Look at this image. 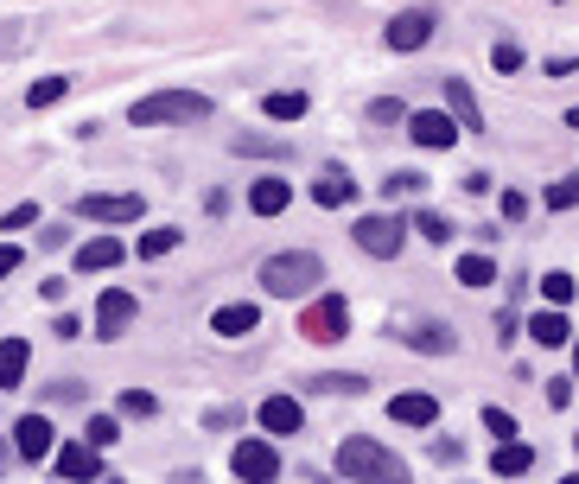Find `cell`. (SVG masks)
Segmentation results:
<instances>
[{"label":"cell","instance_id":"1","mask_svg":"<svg viewBox=\"0 0 579 484\" xmlns=\"http://www.w3.org/2000/svg\"><path fill=\"white\" fill-rule=\"evenodd\" d=\"M338 472H344V484H414L408 465H401L389 446H376V440H363V434L338 446Z\"/></svg>","mask_w":579,"mask_h":484},{"label":"cell","instance_id":"2","mask_svg":"<svg viewBox=\"0 0 579 484\" xmlns=\"http://www.w3.org/2000/svg\"><path fill=\"white\" fill-rule=\"evenodd\" d=\"M319 281H325V262L306 255V249H287V255H268V262H261V287H268L274 300H300V293H312Z\"/></svg>","mask_w":579,"mask_h":484},{"label":"cell","instance_id":"3","mask_svg":"<svg viewBox=\"0 0 579 484\" xmlns=\"http://www.w3.org/2000/svg\"><path fill=\"white\" fill-rule=\"evenodd\" d=\"M204 115H210V96H198V90H160L128 109L134 128H172V121H204Z\"/></svg>","mask_w":579,"mask_h":484},{"label":"cell","instance_id":"4","mask_svg":"<svg viewBox=\"0 0 579 484\" xmlns=\"http://www.w3.org/2000/svg\"><path fill=\"white\" fill-rule=\"evenodd\" d=\"M300 332L312 338V344H338L344 332H350V306H344V293H319V300L300 313Z\"/></svg>","mask_w":579,"mask_h":484},{"label":"cell","instance_id":"5","mask_svg":"<svg viewBox=\"0 0 579 484\" xmlns=\"http://www.w3.org/2000/svg\"><path fill=\"white\" fill-rule=\"evenodd\" d=\"M350 236H357V249L363 255H376V262H395V255H401V242H408V230H401V217H357V230H350Z\"/></svg>","mask_w":579,"mask_h":484},{"label":"cell","instance_id":"6","mask_svg":"<svg viewBox=\"0 0 579 484\" xmlns=\"http://www.w3.org/2000/svg\"><path fill=\"white\" fill-rule=\"evenodd\" d=\"M230 472H236L242 484H274V478H280V453H274L268 440H236Z\"/></svg>","mask_w":579,"mask_h":484},{"label":"cell","instance_id":"7","mask_svg":"<svg viewBox=\"0 0 579 484\" xmlns=\"http://www.w3.org/2000/svg\"><path fill=\"white\" fill-rule=\"evenodd\" d=\"M77 217H90V223H134L140 217V198L134 192H83L77 198Z\"/></svg>","mask_w":579,"mask_h":484},{"label":"cell","instance_id":"8","mask_svg":"<svg viewBox=\"0 0 579 484\" xmlns=\"http://www.w3.org/2000/svg\"><path fill=\"white\" fill-rule=\"evenodd\" d=\"M433 26H440V13H433V7L395 13V20H389V51H420V45L433 39Z\"/></svg>","mask_w":579,"mask_h":484},{"label":"cell","instance_id":"9","mask_svg":"<svg viewBox=\"0 0 579 484\" xmlns=\"http://www.w3.org/2000/svg\"><path fill=\"white\" fill-rule=\"evenodd\" d=\"M13 446H20V459H51L58 453V434H51V421L45 414H20V421H13Z\"/></svg>","mask_w":579,"mask_h":484},{"label":"cell","instance_id":"10","mask_svg":"<svg viewBox=\"0 0 579 484\" xmlns=\"http://www.w3.org/2000/svg\"><path fill=\"white\" fill-rule=\"evenodd\" d=\"M134 313H140V300H134V293L109 287V293L96 300V338H121V332L134 325Z\"/></svg>","mask_w":579,"mask_h":484},{"label":"cell","instance_id":"11","mask_svg":"<svg viewBox=\"0 0 579 484\" xmlns=\"http://www.w3.org/2000/svg\"><path fill=\"white\" fill-rule=\"evenodd\" d=\"M408 134H414V147H452L459 141V121L446 109H420V115H408Z\"/></svg>","mask_w":579,"mask_h":484},{"label":"cell","instance_id":"12","mask_svg":"<svg viewBox=\"0 0 579 484\" xmlns=\"http://www.w3.org/2000/svg\"><path fill=\"white\" fill-rule=\"evenodd\" d=\"M446 109H452V121H459V134H478L484 128V109H478V96H471L465 77H446Z\"/></svg>","mask_w":579,"mask_h":484},{"label":"cell","instance_id":"13","mask_svg":"<svg viewBox=\"0 0 579 484\" xmlns=\"http://www.w3.org/2000/svg\"><path fill=\"white\" fill-rule=\"evenodd\" d=\"M255 325H261V306H249V300L217 306V313H210V332H217V338H249Z\"/></svg>","mask_w":579,"mask_h":484},{"label":"cell","instance_id":"14","mask_svg":"<svg viewBox=\"0 0 579 484\" xmlns=\"http://www.w3.org/2000/svg\"><path fill=\"white\" fill-rule=\"evenodd\" d=\"M389 421H401V427H433V421H440V402H433V395H420V389H408V395H395V402H389Z\"/></svg>","mask_w":579,"mask_h":484},{"label":"cell","instance_id":"15","mask_svg":"<svg viewBox=\"0 0 579 484\" xmlns=\"http://www.w3.org/2000/svg\"><path fill=\"white\" fill-rule=\"evenodd\" d=\"M261 427H268V434H300L306 408L293 402V395H268V402H261Z\"/></svg>","mask_w":579,"mask_h":484},{"label":"cell","instance_id":"16","mask_svg":"<svg viewBox=\"0 0 579 484\" xmlns=\"http://www.w3.org/2000/svg\"><path fill=\"white\" fill-rule=\"evenodd\" d=\"M58 472L70 478V484H83V478H102V453H96V446L90 440H77V446H64V453H58Z\"/></svg>","mask_w":579,"mask_h":484},{"label":"cell","instance_id":"17","mask_svg":"<svg viewBox=\"0 0 579 484\" xmlns=\"http://www.w3.org/2000/svg\"><path fill=\"white\" fill-rule=\"evenodd\" d=\"M529 338L541 344V351H560V344H573V319L560 313V306H548V313L529 319Z\"/></svg>","mask_w":579,"mask_h":484},{"label":"cell","instance_id":"18","mask_svg":"<svg viewBox=\"0 0 579 484\" xmlns=\"http://www.w3.org/2000/svg\"><path fill=\"white\" fill-rule=\"evenodd\" d=\"M312 198H319L325 211H338V204L357 198V179H350V172H338V166H325L319 179H312Z\"/></svg>","mask_w":579,"mask_h":484},{"label":"cell","instance_id":"19","mask_svg":"<svg viewBox=\"0 0 579 484\" xmlns=\"http://www.w3.org/2000/svg\"><path fill=\"white\" fill-rule=\"evenodd\" d=\"M287 198H293L287 179H255V185H249V211H255V217H280V211H287Z\"/></svg>","mask_w":579,"mask_h":484},{"label":"cell","instance_id":"20","mask_svg":"<svg viewBox=\"0 0 579 484\" xmlns=\"http://www.w3.org/2000/svg\"><path fill=\"white\" fill-rule=\"evenodd\" d=\"M121 255H128V249H121L115 236H90V242L77 249V268H83V274H102V268H115Z\"/></svg>","mask_w":579,"mask_h":484},{"label":"cell","instance_id":"21","mask_svg":"<svg viewBox=\"0 0 579 484\" xmlns=\"http://www.w3.org/2000/svg\"><path fill=\"white\" fill-rule=\"evenodd\" d=\"M26 363H32V344H26V338H7V344H0V389H20V383H26Z\"/></svg>","mask_w":579,"mask_h":484},{"label":"cell","instance_id":"22","mask_svg":"<svg viewBox=\"0 0 579 484\" xmlns=\"http://www.w3.org/2000/svg\"><path fill=\"white\" fill-rule=\"evenodd\" d=\"M261 115H268V121H300L306 115V96L300 90H274V96H261Z\"/></svg>","mask_w":579,"mask_h":484},{"label":"cell","instance_id":"23","mask_svg":"<svg viewBox=\"0 0 579 484\" xmlns=\"http://www.w3.org/2000/svg\"><path fill=\"white\" fill-rule=\"evenodd\" d=\"M490 465H497L503 478H522V472H529V465H535V453H529V446H522V440H503V446H497V459H490Z\"/></svg>","mask_w":579,"mask_h":484},{"label":"cell","instance_id":"24","mask_svg":"<svg viewBox=\"0 0 579 484\" xmlns=\"http://www.w3.org/2000/svg\"><path fill=\"white\" fill-rule=\"evenodd\" d=\"M179 242H185V230H147V236H140V262H160V255H172V249H179Z\"/></svg>","mask_w":579,"mask_h":484},{"label":"cell","instance_id":"25","mask_svg":"<svg viewBox=\"0 0 579 484\" xmlns=\"http://www.w3.org/2000/svg\"><path fill=\"white\" fill-rule=\"evenodd\" d=\"M70 96V77H39L26 90V109H51V102H64Z\"/></svg>","mask_w":579,"mask_h":484},{"label":"cell","instance_id":"26","mask_svg":"<svg viewBox=\"0 0 579 484\" xmlns=\"http://www.w3.org/2000/svg\"><path fill=\"white\" fill-rule=\"evenodd\" d=\"M459 281L465 287H490L497 281V262H490V255H459Z\"/></svg>","mask_w":579,"mask_h":484},{"label":"cell","instance_id":"27","mask_svg":"<svg viewBox=\"0 0 579 484\" xmlns=\"http://www.w3.org/2000/svg\"><path fill=\"white\" fill-rule=\"evenodd\" d=\"M83 440H90V446H96V453H102V446H115V440H121V427H115V414H90V434H83Z\"/></svg>","mask_w":579,"mask_h":484},{"label":"cell","instance_id":"28","mask_svg":"<svg viewBox=\"0 0 579 484\" xmlns=\"http://www.w3.org/2000/svg\"><path fill=\"white\" fill-rule=\"evenodd\" d=\"M414 351H452V332H440V325H420V332H408Z\"/></svg>","mask_w":579,"mask_h":484},{"label":"cell","instance_id":"29","mask_svg":"<svg viewBox=\"0 0 579 484\" xmlns=\"http://www.w3.org/2000/svg\"><path fill=\"white\" fill-rule=\"evenodd\" d=\"M484 427L497 434V446H503V440H516V414H510V408H484Z\"/></svg>","mask_w":579,"mask_h":484},{"label":"cell","instance_id":"30","mask_svg":"<svg viewBox=\"0 0 579 484\" xmlns=\"http://www.w3.org/2000/svg\"><path fill=\"white\" fill-rule=\"evenodd\" d=\"M541 293H548V306H567V300H573V274H560V268H554L548 281H541Z\"/></svg>","mask_w":579,"mask_h":484},{"label":"cell","instance_id":"31","mask_svg":"<svg viewBox=\"0 0 579 484\" xmlns=\"http://www.w3.org/2000/svg\"><path fill=\"white\" fill-rule=\"evenodd\" d=\"M579 204V179H560V185H548V211H573Z\"/></svg>","mask_w":579,"mask_h":484},{"label":"cell","instance_id":"32","mask_svg":"<svg viewBox=\"0 0 579 484\" xmlns=\"http://www.w3.org/2000/svg\"><path fill=\"white\" fill-rule=\"evenodd\" d=\"M490 64H497V71H516V64H522V45H516V39H497V45H490Z\"/></svg>","mask_w":579,"mask_h":484},{"label":"cell","instance_id":"33","mask_svg":"<svg viewBox=\"0 0 579 484\" xmlns=\"http://www.w3.org/2000/svg\"><path fill=\"white\" fill-rule=\"evenodd\" d=\"M370 121H408V102H401V96H382V102H370Z\"/></svg>","mask_w":579,"mask_h":484},{"label":"cell","instance_id":"34","mask_svg":"<svg viewBox=\"0 0 579 484\" xmlns=\"http://www.w3.org/2000/svg\"><path fill=\"white\" fill-rule=\"evenodd\" d=\"M414 230L427 236V242H446V236H452V230H446V217H433V211H420V217H414Z\"/></svg>","mask_w":579,"mask_h":484},{"label":"cell","instance_id":"35","mask_svg":"<svg viewBox=\"0 0 579 484\" xmlns=\"http://www.w3.org/2000/svg\"><path fill=\"white\" fill-rule=\"evenodd\" d=\"M121 414H153V395L147 389H128V395H121Z\"/></svg>","mask_w":579,"mask_h":484},{"label":"cell","instance_id":"36","mask_svg":"<svg viewBox=\"0 0 579 484\" xmlns=\"http://www.w3.org/2000/svg\"><path fill=\"white\" fill-rule=\"evenodd\" d=\"M32 217H39V204H13V211H7V223H0V230H26Z\"/></svg>","mask_w":579,"mask_h":484},{"label":"cell","instance_id":"37","mask_svg":"<svg viewBox=\"0 0 579 484\" xmlns=\"http://www.w3.org/2000/svg\"><path fill=\"white\" fill-rule=\"evenodd\" d=\"M20 262H26V255H20V249H13V242H0V281H7V274H13V268H20Z\"/></svg>","mask_w":579,"mask_h":484},{"label":"cell","instance_id":"38","mask_svg":"<svg viewBox=\"0 0 579 484\" xmlns=\"http://www.w3.org/2000/svg\"><path fill=\"white\" fill-rule=\"evenodd\" d=\"M567 128H579V109H567Z\"/></svg>","mask_w":579,"mask_h":484},{"label":"cell","instance_id":"39","mask_svg":"<svg viewBox=\"0 0 579 484\" xmlns=\"http://www.w3.org/2000/svg\"><path fill=\"white\" fill-rule=\"evenodd\" d=\"M573 370H579V332H573Z\"/></svg>","mask_w":579,"mask_h":484},{"label":"cell","instance_id":"40","mask_svg":"<svg viewBox=\"0 0 579 484\" xmlns=\"http://www.w3.org/2000/svg\"><path fill=\"white\" fill-rule=\"evenodd\" d=\"M560 484H579V472H567V478H560Z\"/></svg>","mask_w":579,"mask_h":484}]
</instances>
